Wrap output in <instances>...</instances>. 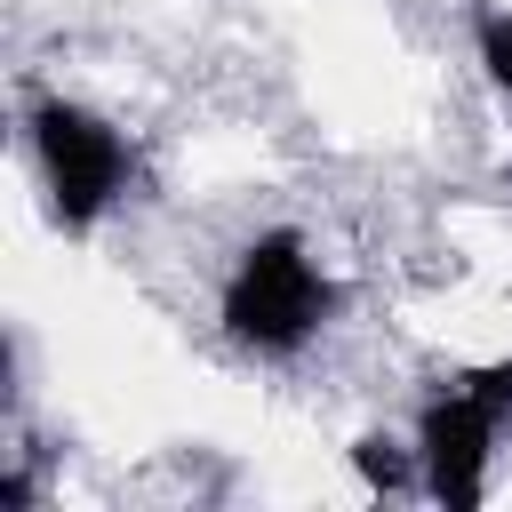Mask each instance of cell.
Here are the masks:
<instances>
[{
	"instance_id": "cell-1",
	"label": "cell",
	"mask_w": 512,
	"mask_h": 512,
	"mask_svg": "<svg viewBox=\"0 0 512 512\" xmlns=\"http://www.w3.org/2000/svg\"><path fill=\"white\" fill-rule=\"evenodd\" d=\"M328 304H336V288H328L320 264L304 256V240H296V232H264V240L240 256L232 288H224V328H232L240 344H256V352H296V344L328 320Z\"/></svg>"
},
{
	"instance_id": "cell-2",
	"label": "cell",
	"mask_w": 512,
	"mask_h": 512,
	"mask_svg": "<svg viewBox=\"0 0 512 512\" xmlns=\"http://www.w3.org/2000/svg\"><path fill=\"white\" fill-rule=\"evenodd\" d=\"M32 144H40V168H48V192H56L64 224L104 216V200L128 184V144L104 120H88L80 104H40L32 112Z\"/></svg>"
},
{
	"instance_id": "cell-3",
	"label": "cell",
	"mask_w": 512,
	"mask_h": 512,
	"mask_svg": "<svg viewBox=\"0 0 512 512\" xmlns=\"http://www.w3.org/2000/svg\"><path fill=\"white\" fill-rule=\"evenodd\" d=\"M488 440H496V408L472 400V392H448L424 408V488L448 504V512H472L480 504V480H488Z\"/></svg>"
},
{
	"instance_id": "cell-4",
	"label": "cell",
	"mask_w": 512,
	"mask_h": 512,
	"mask_svg": "<svg viewBox=\"0 0 512 512\" xmlns=\"http://www.w3.org/2000/svg\"><path fill=\"white\" fill-rule=\"evenodd\" d=\"M480 64H488V80L512 96V16H504V8H480Z\"/></svg>"
},
{
	"instance_id": "cell-5",
	"label": "cell",
	"mask_w": 512,
	"mask_h": 512,
	"mask_svg": "<svg viewBox=\"0 0 512 512\" xmlns=\"http://www.w3.org/2000/svg\"><path fill=\"white\" fill-rule=\"evenodd\" d=\"M352 464H360V480H368V488H408V456H400L392 440H360V448H352Z\"/></svg>"
},
{
	"instance_id": "cell-6",
	"label": "cell",
	"mask_w": 512,
	"mask_h": 512,
	"mask_svg": "<svg viewBox=\"0 0 512 512\" xmlns=\"http://www.w3.org/2000/svg\"><path fill=\"white\" fill-rule=\"evenodd\" d=\"M464 392L488 400V408L504 416V408H512V360H480V368H464Z\"/></svg>"
}]
</instances>
